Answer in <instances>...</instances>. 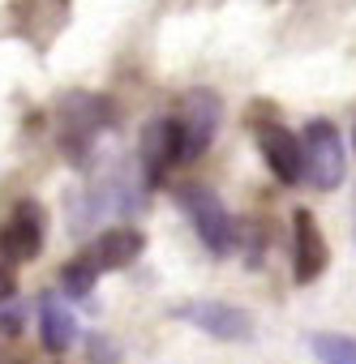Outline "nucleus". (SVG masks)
<instances>
[{
	"mask_svg": "<svg viewBox=\"0 0 356 364\" xmlns=\"http://www.w3.org/2000/svg\"><path fill=\"white\" fill-rule=\"evenodd\" d=\"M219 116H224V103L215 90H189L176 107L172 124H176V163H194L219 133Z\"/></svg>",
	"mask_w": 356,
	"mask_h": 364,
	"instance_id": "f257e3e1",
	"label": "nucleus"
},
{
	"mask_svg": "<svg viewBox=\"0 0 356 364\" xmlns=\"http://www.w3.org/2000/svg\"><path fill=\"white\" fill-rule=\"evenodd\" d=\"M176 202H181V210L189 215L198 240L215 257L232 253V245H236V219L228 215V206L219 202L215 189H206V185H181V189H176Z\"/></svg>",
	"mask_w": 356,
	"mask_h": 364,
	"instance_id": "f03ea898",
	"label": "nucleus"
},
{
	"mask_svg": "<svg viewBox=\"0 0 356 364\" xmlns=\"http://www.w3.org/2000/svg\"><path fill=\"white\" fill-rule=\"evenodd\" d=\"M108 124H112V103H108V99H99V95H82V90L61 99L56 133H61V146H65V154H69L73 163L86 159L95 133L108 129Z\"/></svg>",
	"mask_w": 356,
	"mask_h": 364,
	"instance_id": "7ed1b4c3",
	"label": "nucleus"
},
{
	"mask_svg": "<svg viewBox=\"0 0 356 364\" xmlns=\"http://www.w3.org/2000/svg\"><path fill=\"white\" fill-rule=\"evenodd\" d=\"M300 141H305V180L313 189H339L347 176V150L335 120H309Z\"/></svg>",
	"mask_w": 356,
	"mask_h": 364,
	"instance_id": "20e7f679",
	"label": "nucleus"
},
{
	"mask_svg": "<svg viewBox=\"0 0 356 364\" xmlns=\"http://www.w3.org/2000/svg\"><path fill=\"white\" fill-rule=\"evenodd\" d=\"M249 129L258 137V150H262L271 176L279 185H296L305 176V141H300V133H292L279 120H249Z\"/></svg>",
	"mask_w": 356,
	"mask_h": 364,
	"instance_id": "39448f33",
	"label": "nucleus"
},
{
	"mask_svg": "<svg viewBox=\"0 0 356 364\" xmlns=\"http://www.w3.org/2000/svg\"><path fill=\"white\" fill-rule=\"evenodd\" d=\"M172 313L181 321H189V326H198L211 338H224V343H241V338L253 334V317L241 304H228V300H185Z\"/></svg>",
	"mask_w": 356,
	"mask_h": 364,
	"instance_id": "423d86ee",
	"label": "nucleus"
},
{
	"mask_svg": "<svg viewBox=\"0 0 356 364\" xmlns=\"http://www.w3.org/2000/svg\"><path fill=\"white\" fill-rule=\"evenodd\" d=\"M43 236H48V223H43V206L35 198H22L5 228H0V253H5L9 262H35L39 249H43Z\"/></svg>",
	"mask_w": 356,
	"mask_h": 364,
	"instance_id": "0eeeda50",
	"label": "nucleus"
},
{
	"mask_svg": "<svg viewBox=\"0 0 356 364\" xmlns=\"http://www.w3.org/2000/svg\"><path fill=\"white\" fill-rule=\"evenodd\" d=\"M330 266V245L313 219V210H292V279L305 287L313 279H322V270Z\"/></svg>",
	"mask_w": 356,
	"mask_h": 364,
	"instance_id": "6e6552de",
	"label": "nucleus"
},
{
	"mask_svg": "<svg viewBox=\"0 0 356 364\" xmlns=\"http://www.w3.org/2000/svg\"><path fill=\"white\" fill-rule=\"evenodd\" d=\"M137 150H142V180L146 185H159L163 171L176 167V124H172V116L146 120L142 137H137Z\"/></svg>",
	"mask_w": 356,
	"mask_h": 364,
	"instance_id": "1a4fd4ad",
	"label": "nucleus"
},
{
	"mask_svg": "<svg viewBox=\"0 0 356 364\" xmlns=\"http://www.w3.org/2000/svg\"><path fill=\"white\" fill-rule=\"evenodd\" d=\"M90 253L99 257L103 270H125V266H133V262L146 253V236H142L137 228H112V232H103V236L90 245Z\"/></svg>",
	"mask_w": 356,
	"mask_h": 364,
	"instance_id": "9d476101",
	"label": "nucleus"
},
{
	"mask_svg": "<svg viewBox=\"0 0 356 364\" xmlns=\"http://www.w3.org/2000/svg\"><path fill=\"white\" fill-rule=\"evenodd\" d=\"M39 334H43V347L52 355H61V351L73 347L78 321H73V313H69V304L61 296H43V304H39Z\"/></svg>",
	"mask_w": 356,
	"mask_h": 364,
	"instance_id": "9b49d317",
	"label": "nucleus"
},
{
	"mask_svg": "<svg viewBox=\"0 0 356 364\" xmlns=\"http://www.w3.org/2000/svg\"><path fill=\"white\" fill-rule=\"evenodd\" d=\"M103 274V266H99V257L86 249V253H78L65 270H61V287H65V296H73V300H86L90 291H95V279Z\"/></svg>",
	"mask_w": 356,
	"mask_h": 364,
	"instance_id": "f8f14e48",
	"label": "nucleus"
},
{
	"mask_svg": "<svg viewBox=\"0 0 356 364\" xmlns=\"http://www.w3.org/2000/svg\"><path fill=\"white\" fill-rule=\"evenodd\" d=\"M309 347H313L318 364H356V338L352 334L318 330V334H309Z\"/></svg>",
	"mask_w": 356,
	"mask_h": 364,
	"instance_id": "ddd939ff",
	"label": "nucleus"
},
{
	"mask_svg": "<svg viewBox=\"0 0 356 364\" xmlns=\"http://www.w3.org/2000/svg\"><path fill=\"white\" fill-rule=\"evenodd\" d=\"M14 291H18V279H14V270L0 262V304L5 300H14Z\"/></svg>",
	"mask_w": 356,
	"mask_h": 364,
	"instance_id": "4468645a",
	"label": "nucleus"
},
{
	"mask_svg": "<svg viewBox=\"0 0 356 364\" xmlns=\"http://www.w3.org/2000/svg\"><path fill=\"white\" fill-rule=\"evenodd\" d=\"M0 330L18 334V330H22V317H18V313H0Z\"/></svg>",
	"mask_w": 356,
	"mask_h": 364,
	"instance_id": "2eb2a0df",
	"label": "nucleus"
},
{
	"mask_svg": "<svg viewBox=\"0 0 356 364\" xmlns=\"http://www.w3.org/2000/svg\"><path fill=\"white\" fill-rule=\"evenodd\" d=\"M352 146H356V129H352Z\"/></svg>",
	"mask_w": 356,
	"mask_h": 364,
	"instance_id": "dca6fc26",
	"label": "nucleus"
},
{
	"mask_svg": "<svg viewBox=\"0 0 356 364\" xmlns=\"http://www.w3.org/2000/svg\"><path fill=\"white\" fill-rule=\"evenodd\" d=\"M0 364H5V360H0Z\"/></svg>",
	"mask_w": 356,
	"mask_h": 364,
	"instance_id": "f3484780",
	"label": "nucleus"
}]
</instances>
